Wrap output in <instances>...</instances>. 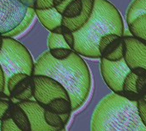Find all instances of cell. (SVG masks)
<instances>
[{
	"label": "cell",
	"mask_w": 146,
	"mask_h": 131,
	"mask_svg": "<svg viewBox=\"0 0 146 131\" xmlns=\"http://www.w3.org/2000/svg\"><path fill=\"white\" fill-rule=\"evenodd\" d=\"M64 2H65V0H52V5L54 8H57L62 4H64Z\"/></svg>",
	"instance_id": "obj_32"
},
{
	"label": "cell",
	"mask_w": 146,
	"mask_h": 131,
	"mask_svg": "<svg viewBox=\"0 0 146 131\" xmlns=\"http://www.w3.org/2000/svg\"><path fill=\"white\" fill-rule=\"evenodd\" d=\"M35 16H36L35 15V10L34 8H29V11H28V14H27L24 21L21 23V25L16 30H14L13 32L10 33L6 37L14 38V37L21 34L22 33H23L30 26V24L32 23V22H33V20H34V18H35Z\"/></svg>",
	"instance_id": "obj_17"
},
{
	"label": "cell",
	"mask_w": 146,
	"mask_h": 131,
	"mask_svg": "<svg viewBox=\"0 0 146 131\" xmlns=\"http://www.w3.org/2000/svg\"><path fill=\"white\" fill-rule=\"evenodd\" d=\"M54 8L52 5V0H35V10H47Z\"/></svg>",
	"instance_id": "obj_28"
},
{
	"label": "cell",
	"mask_w": 146,
	"mask_h": 131,
	"mask_svg": "<svg viewBox=\"0 0 146 131\" xmlns=\"http://www.w3.org/2000/svg\"><path fill=\"white\" fill-rule=\"evenodd\" d=\"M108 34L125 35L122 16L118 9L108 0H95L90 20L80 30L74 33L73 51L89 58H101L99 41Z\"/></svg>",
	"instance_id": "obj_2"
},
{
	"label": "cell",
	"mask_w": 146,
	"mask_h": 131,
	"mask_svg": "<svg viewBox=\"0 0 146 131\" xmlns=\"http://www.w3.org/2000/svg\"><path fill=\"white\" fill-rule=\"evenodd\" d=\"M124 59L138 77H146V43L132 35H124Z\"/></svg>",
	"instance_id": "obj_7"
},
{
	"label": "cell",
	"mask_w": 146,
	"mask_h": 131,
	"mask_svg": "<svg viewBox=\"0 0 146 131\" xmlns=\"http://www.w3.org/2000/svg\"><path fill=\"white\" fill-rule=\"evenodd\" d=\"M3 39H4V36H2L0 34V50H1V47H2V44H3Z\"/></svg>",
	"instance_id": "obj_33"
},
{
	"label": "cell",
	"mask_w": 146,
	"mask_h": 131,
	"mask_svg": "<svg viewBox=\"0 0 146 131\" xmlns=\"http://www.w3.org/2000/svg\"><path fill=\"white\" fill-rule=\"evenodd\" d=\"M95 5V0H83V11L75 18H64L62 20V26L67 28L72 33L80 30L90 20Z\"/></svg>",
	"instance_id": "obj_11"
},
{
	"label": "cell",
	"mask_w": 146,
	"mask_h": 131,
	"mask_svg": "<svg viewBox=\"0 0 146 131\" xmlns=\"http://www.w3.org/2000/svg\"><path fill=\"white\" fill-rule=\"evenodd\" d=\"M146 14V0H133L126 13L127 25L131 24L137 18Z\"/></svg>",
	"instance_id": "obj_14"
},
{
	"label": "cell",
	"mask_w": 146,
	"mask_h": 131,
	"mask_svg": "<svg viewBox=\"0 0 146 131\" xmlns=\"http://www.w3.org/2000/svg\"><path fill=\"white\" fill-rule=\"evenodd\" d=\"M17 104L28 115L31 131H60L62 129L52 128L46 123L45 119V108L35 100L22 101Z\"/></svg>",
	"instance_id": "obj_9"
},
{
	"label": "cell",
	"mask_w": 146,
	"mask_h": 131,
	"mask_svg": "<svg viewBox=\"0 0 146 131\" xmlns=\"http://www.w3.org/2000/svg\"><path fill=\"white\" fill-rule=\"evenodd\" d=\"M1 124H2V120H0V131H1Z\"/></svg>",
	"instance_id": "obj_34"
},
{
	"label": "cell",
	"mask_w": 146,
	"mask_h": 131,
	"mask_svg": "<svg viewBox=\"0 0 146 131\" xmlns=\"http://www.w3.org/2000/svg\"><path fill=\"white\" fill-rule=\"evenodd\" d=\"M11 117L23 131H31L30 122L26 112L19 106L18 104L15 105L11 111Z\"/></svg>",
	"instance_id": "obj_13"
},
{
	"label": "cell",
	"mask_w": 146,
	"mask_h": 131,
	"mask_svg": "<svg viewBox=\"0 0 146 131\" xmlns=\"http://www.w3.org/2000/svg\"><path fill=\"white\" fill-rule=\"evenodd\" d=\"M10 110V104L7 101L0 100V120H3L8 111Z\"/></svg>",
	"instance_id": "obj_29"
},
{
	"label": "cell",
	"mask_w": 146,
	"mask_h": 131,
	"mask_svg": "<svg viewBox=\"0 0 146 131\" xmlns=\"http://www.w3.org/2000/svg\"><path fill=\"white\" fill-rule=\"evenodd\" d=\"M47 45L49 51L58 48H70V46L65 42L63 34H58L54 33H50L47 40Z\"/></svg>",
	"instance_id": "obj_18"
},
{
	"label": "cell",
	"mask_w": 146,
	"mask_h": 131,
	"mask_svg": "<svg viewBox=\"0 0 146 131\" xmlns=\"http://www.w3.org/2000/svg\"><path fill=\"white\" fill-rule=\"evenodd\" d=\"M45 119L46 123L52 128H64L65 126V123L64 122L60 115L53 113L47 110H45Z\"/></svg>",
	"instance_id": "obj_19"
},
{
	"label": "cell",
	"mask_w": 146,
	"mask_h": 131,
	"mask_svg": "<svg viewBox=\"0 0 146 131\" xmlns=\"http://www.w3.org/2000/svg\"><path fill=\"white\" fill-rule=\"evenodd\" d=\"M1 131H23L21 130L11 117L2 120Z\"/></svg>",
	"instance_id": "obj_23"
},
{
	"label": "cell",
	"mask_w": 146,
	"mask_h": 131,
	"mask_svg": "<svg viewBox=\"0 0 146 131\" xmlns=\"http://www.w3.org/2000/svg\"><path fill=\"white\" fill-rule=\"evenodd\" d=\"M128 28L133 37L146 43V14L137 18L131 24L128 25Z\"/></svg>",
	"instance_id": "obj_15"
},
{
	"label": "cell",
	"mask_w": 146,
	"mask_h": 131,
	"mask_svg": "<svg viewBox=\"0 0 146 131\" xmlns=\"http://www.w3.org/2000/svg\"><path fill=\"white\" fill-rule=\"evenodd\" d=\"M34 98L44 108L52 101L64 98L70 99L67 90L54 79L46 76H33Z\"/></svg>",
	"instance_id": "obj_6"
},
{
	"label": "cell",
	"mask_w": 146,
	"mask_h": 131,
	"mask_svg": "<svg viewBox=\"0 0 146 131\" xmlns=\"http://www.w3.org/2000/svg\"><path fill=\"white\" fill-rule=\"evenodd\" d=\"M29 7L18 0H0V34L6 37L24 21Z\"/></svg>",
	"instance_id": "obj_5"
},
{
	"label": "cell",
	"mask_w": 146,
	"mask_h": 131,
	"mask_svg": "<svg viewBox=\"0 0 146 131\" xmlns=\"http://www.w3.org/2000/svg\"><path fill=\"white\" fill-rule=\"evenodd\" d=\"M62 30H63V36L64 39L65 40V42L67 43V45L70 46V48L71 50H74L75 47V37H74V33H72L71 31H70L67 28L62 26Z\"/></svg>",
	"instance_id": "obj_24"
},
{
	"label": "cell",
	"mask_w": 146,
	"mask_h": 131,
	"mask_svg": "<svg viewBox=\"0 0 146 131\" xmlns=\"http://www.w3.org/2000/svg\"><path fill=\"white\" fill-rule=\"evenodd\" d=\"M35 15L39 18L40 23L50 32H52L57 28L62 26L63 16L55 8L35 10Z\"/></svg>",
	"instance_id": "obj_12"
},
{
	"label": "cell",
	"mask_w": 146,
	"mask_h": 131,
	"mask_svg": "<svg viewBox=\"0 0 146 131\" xmlns=\"http://www.w3.org/2000/svg\"><path fill=\"white\" fill-rule=\"evenodd\" d=\"M46 76L58 82L68 92L72 111L78 110L87 100L91 90V74L81 55L73 51L64 60L44 52L35 63L34 76Z\"/></svg>",
	"instance_id": "obj_1"
},
{
	"label": "cell",
	"mask_w": 146,
	"mask_h": 131,
	"mask_svg": "<svg viewBox=\"0 0 146 131\" xmlns=\"http://www.w3.org/2000/svg\"><path fill=\"white\" fill-rule=\"evenodd\" d=\"M116 94H118V95L125 98V99H127L129 101H134V102H137L138 100H140L141 99H143L137 92H133V91L121 90L120 92H119Z\"/></svg>",
	"instance_id": "obj_26"
},
{
	"label": "cell",
	"mask_w": 146,
	"mask_h": 131,
	"mask_svg": "<svg viewBox=\"0 0 146 131\" xmlns=\"http://www.w3.org/2000/svg\"><path fill=\"white\" fill-rule=\"evenodd\" d=\"M83 11V0H72L67 5L62 16L64 18H75Z\"/></svg>",
	"instance_id": "obj_16"
},
{
	"label": "cell",
	"mask_w": 146,
	"mask_h": 131,
	"mask_svg": "<svg viewBox=\"0 0 146 131\" xmlns=\"http://www.w3.org/2000/svg\"><path fill=\"white\" fill-rule=\"evenodd\" d=\"M28 76H30L24 73H18L14 76H12L6 83V94H12L16 88L23 82L24 81Z\"/></svg>",
	"instance_id": "obj_20"
},
{
	"label": "cell",
	"mask_w": 146,
	"mask_h": 131,
	"mask_svg": "<svg viewBox=\"0 0 146 131\" xmlns=\"http://www.w3.org/2000/svg\"><path fill=\"white\" fill-rule=\"evenodd\" d=\"M0 92L6 94V79L1 65H0Z\"/></svg>",
	"instance_id": "obj_30"
},
{
	"label": "cell",
	"mask_w": 146,
	"mask_h": 131,
	"mask_svg": "<svg viewBox=\"0 0 146 131\" xmlns=\"http://www.w3.org/2000/svg\"><path fill=\"white\" fill-rule=\"evenodd\" d=\"M137 78H138L137 76H136L134 73L131 72L125 77V79L124 81V83H123V90L137 92V90H136V82H137Z\"/></svg>",
	"instance_id": "obj_22"
},
{
	"label": "cell",
	"mask_w": 146,
	"mask_h": 131,
	"mask_svg": "<svg viewBox=\"0 0 146 131\" xmlns=\"http://www.w3.org/2000/svg\"><path fill=\"white\" fill-rule=\"evenodd\" d=\"M137 105L139 117L143 125L146 127V100L144 99H141L137 102Z\"/></svg>",
	"instance_id": "obj_27"
},
{
	"label": "cell",
	"mask_w": 146,
	"mask_h": 131,
	"mask_svg": "<svg viewBox=\"0 0 146 131\" xmlns=\"http://www.w3.org/2000/svg\"><path fill=\"white\" fill-rule=\"evenodd\" d=\"M137 93L146 100V77H138L136 82Z\"/></svg>",
	"instance_id": "obj_25"
},
{
	"label": "cell",
	"mask_w": 146,
	"mask_h": 131,
	"mask_svg": "<svg viewBox=\"0 0 146 131\" xmlns=\"http://www.w3.org/2000/svg\"><path fill=\"white\" fill-rule=\"evenodd\" d=\"M91 131H146L137 102L111 93L98 104L92 117Z\"/></svg>",
	"instance_id": "obj_3"
},
{
	"label": "cell",
	"mask_w": 146,
	"mask_h": 131,
	"mask_svg": "<svg viewBox=\"0 0 146 131\" xmlns=\"http://www.w3.org/2000/svg\"><path fill=\"white\" fill-rule=\"evenodd\" d=\"M0 65L4 70L6 83L14 75L24 73L34 76L35 63L29 51L18 40L4 37L0 50Z\"/></svg>",
	"instance_id": "obj_4"
},
{
	"label": "cell",
	"mask_w": 146,
	"mask_h": 131,
	"mask_svg": "<svg viewBox=\"0 0 146 131\" xmlns=\"http://www.w3.org/2000/svg\"><path fill=\"white\" fill-rule=\"evenodd\" d=\"M131 72V70L127 66L124 58L117 62H112L101 57L102 79L113 93H118L123 90L124 81Z\"/></svg>",
	"instance_id": "obj_8"
},
{
	"label": "cell",
	"mask_w": 146,
	"mask_h": 131,
	"mask_svg": "<svg viewBox=\"0 0 146 131\" xmlns=\"http://www.w3.org/2000/svg\"><path fill=\"white\" fill-rule=\"evenodd\" d=\"M18 1L29 8H34L35 7V0H18Z\"/></svg>",
	"instance_id": "obj_31"
},
{
	"label": "cell",
	"mask_w": 146,
	"mask_h": 131,
	"mask_svg": "<svg viewBox=\"0 0 146 131\" xmlns=\"http://www.w3.org/2000/svg\"><path fill=\"white\" fill-rule=\"evenodd\" d=\"M101 57L108 61L117 62L124 58L123 36L108 34L102 37L98 45Z\"/></svg>",
	"instance_id": "obj_10"
},
{
	"label": "cell",
	"mask_w": 146,
	"mask_h": 131,
	"mask_svg": "<svg viewBox=\"0 0 146 131\" xmlns=\"http://www.w3.org/2000/svg\"><path fill=\"white\" fill-rule=\"evenodd\" d=\"M73 51H74L70 48H58V49H52L49 51L52 57L58 60H64L68 58L72 54Z\"/></svg>",
	"instance_id": "obj_21"
},
{
	"label": "cell",
	"mask_w": 146,
	"mask_h": 131,
	"mask_svg": "<svg viewBox=\"0 0 146 131\" xmlns=\"http://www.w3.org/2000/svg\"><path fill=\"white\" fill-rule=\"evenodd\" d=\"M60 131H66V130H65V128H62V129H61V130H60Z\"/></svg>",
	"instance_id": "obj_35"
}]
</instances>
